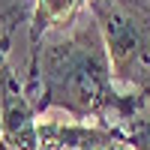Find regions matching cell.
Listing matches in <instances>:
<instances>
[{
  "instance_id": "obj_4",
  "label": "cell",
  "mask_w": 150,
  "mask_h": 150,
  "mask_svg": "<svg viewBox=\"0 0 150 150\" xmlns=\"http://www.w3.org/2000/svg\"><path fill=\"white\" fill-rule=\"evenodd\" d=\"M90 0H36L30 12V27H27V51L36 48L48 30L69 24L81 9H87Z\"/></svg>"
},
{
  "instance_id": "obj_5",
  "label": "cell",
  "mask_w": 150,
  "mask_h": 150,
  "mask_svg": "<svg viewBox=\"0 0 150 150\" xmlns=\"http://www.w3.org/2000/svg\"><path fill=\"white\" fill-rule=\"evenodd\" d=\"M114 132L129 150H150V102L147 96H132L129 111L114 123Z\"/></svg>"
},
{
  "instance_id": "obj_3",
  "label": "cell",
  "mask_w": 150,
  "mask_h": 150,
  "mask_svg": "<svg viewBox=\"0 0 150 150\" xmlns=\"http://www.w3.org/2000/svg\"><path fill=\"white\" fill-rule=\"evenodd\" d=\"M0 117H3V144L9 150H42L39 120L18 72L0 84Z\"/></svg>"
},
{
  "instance_id": "obj_8",
  "label": "cell",
  "mask_w": 150,
  "mask_h": 150,
  "mask_svg": "<svg viewBox=\"0 0 150 150\" xmlns=\"http://www.w3.org/2000/svg\"><path fill=\"white\" fill-rule=\"evenodd\" d=\"M147 102H150V96H147Z\"/></svg>"
},
{
  "instance_id": "obj_1",
  "label": "cell",
  "mask_w": 150,
  "mask_h": 150,
  "mask_svg": "<svg viewBox=\"0 0 150 150\" xmlns=\"http://www.w3.org/2000/svg\"><path fill=\"white\" fill-rule=\"evenodd\" d=\"M21 81L36 117L48 108H63L75 123H99L108 129L129 96L114 84L105 39L90 9H81L63 27L48 30L45 39L30 48Z\"/></svg>"
},
{
  "instance_id": "obj_6",
  "label": "cell",
  "mask_w": 150,
  "mask_h": 150,
  "mask_svg": "<svg viewBox=\"0 0 150 150\" xmlns=\"http://www.w3.org/2000/svg\"><path fill=\"white\" fill-rule=\"evenodd\" d=\"M0 144H3V117H0Z\"/></svg>"
},
{
  "instance_id": "obj_7",
  "label": "cell",
  "mask_w": 150,
  "mask_h": 150,
  "mask_svg": "<svg viewBox=\"0 0 150 150\" xmlns=\"http://www.w3.org/2000/svg\"><path fill=\"white\" fill-rule=\"evenodd\" d=\"M0 150H9V147H6V144H0Z\"/></svg>"
},
{
  "instance_id": "obj_2",
  "label": "cell",
  "mask_w": 150,
  "mask_h": 150,
  "mask_svg": "<svg viewBox=\"0 0 150 150\" xmlns=\"http://www.w3.org/2000/svg\"><path fill=\"white\" fill-rule=\"evenodd\" d=\"M111 60L114 84L150 96V0H90Z\"/></svg>"
}]
</instances>
